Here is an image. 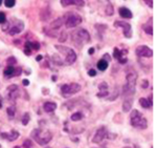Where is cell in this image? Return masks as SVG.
<instances>
[{
	"mask_svg": "<svg viewBox=\"0 0 157 148\" xmlns=\"http://www.w3.org/2000/svg\"><path fill=\"white\" fill-rule=\"evenodd\" d=\"M33 139H35L39 145H46L52 139V134L48 130H41V129H34L30 134Z\"/></svg>",
	"mask_w": 157,
	"mask_h": 148,
	"instance_id": "1",
	"label": "cell"
},
{
	"mask_svg": "<svg viewBox=\"0 0 157 148\" xmlns=\"http://www.w3.org/2000/svg\"><path fill=\"white\" fill-rule=\"evenodd\" d=\"M130 122L131 125L135 128H139V129H146L148 127V122L147 120L144 118L143 114L139 113L136 109H133V111L131 113V117H130Z\"/></svg>",
	"mask_w": 157,
	"mask_h": 148,
	"instance_id": "2",
	"label": "cell"
},
{
	"mask_svg": "<svg viewBox=\"0 0 157 148\" xmlns=\"http://www.w3.org/2000/svg\"><path fill=\"white\" fill-rule=\"evenodd\" d=\"M56 48L59 50L61 53L65 55V63L68 65H71L77 60V54L72 48L66 47V46H61V45H56Z\"/></svg>",
	"mask_w": 157,
	"mask_h": 148,
	"instance_id": "3",
	"label": "cell"
},
{
	"mask_svg": "<svg viewBox=\"0 0 157 148\" xmlns=\"http://www.w3.org/2000/svg\"><path fill=\"white\" fill-rule=\"evenodd\" d=\"M72 41L73 43H88L90 41V35L84 29H80L78 30L75 33H72Z\"/></svg>",
	"mask_w": 157,
	"mask_h": 148,
	"instance_id": "4",
	"label": "cell"
},
{
	"mask_svg": "<svg viewBox=\"0 0 157 148\" xmlns=\"http://www.w3.org/2000/svg\"><path fill=\"white\" fill-rule=\"evenodd\" d=\"M82 22V17L77 14H69L67 16H64V25L67 29L78 26Z\"/></svg>",
	"mask_w": 157,
	"mask_h": 148,
	"instance_id": "5",
	"label": "cell"
},
{
	"mask_svg": "<svg viewBox=\"0 0 157 148\" xmlns=\"http://www.w3.org/2000/svg\"><path fill=\"white\" fill-rule=\"evenodd\" d=\"M81 90V86L78 83H70V84H65L61 87V91L62 95L64 97H69L72 96L75 94L78 93Z\"/></svg>",
	"mask_w": 157,
	"mask_h": 148,
	"instance_id": "6",
	"label": "cell"
},
{
	"mask_svg": "<svg viewBox=\"0 0 157 148\" xmlns=\"http://www.w3.org/2000/svg\"><path fill=\"white\" fill-rule=\"evenodd\" d=\"M136 55L138 57H146V58H151L153 56V52L150 47L146 46V45H140L136 48Z\"/></svg>",
	"mask_w": 157,
	"mask_h": 148,
	"instance_id": "7",
	"label": "cell"
},
{
	"mask_svg": "<svg viewBox=\"0 0 157 148\" xmlns=\"http://www.w3.org/2000/svg\"><path fill=\"white\" fill-rule=\"evenodd\" d=\"M114 25L117 27H121L124 32V35L127 38H131V25L125 21H115Z\"/></svg>",
	"mask_w": 157,
	"mask_h": 148,
	"instance_id": "8",
	"label": "cell"
},
{
	"mask_svg": "<svg viewBox=\"0 0 157 148\" xmlns=\"http://www.w3.org/2000/svg\"><path fill=\"white\" fill-rule=\"evenodd\" d=\"M107 128H106L105 126L101 127L100 129H98L97 132H95L94 134V138L92 139V142L93 143H100L102 142L104 139L106 138V134H107Z\"/></svg>",
	"mask_w": 157,
	"mask_h": 148,
	"instance_id": "9",
	"label": "cell"
},
{
	"mask_svg": "<svg viewBox=\"0 0 157 148\" xmlns=\"http://www.w3.org/2000/svg\"><path fill=\"white\" fill-rule=\"evenodd\" d=\"M7 91H9V99L11 101H15L16 99L19 98V90H18V86L17 85H11L7 87Z\"/></svg>",
	"mask_w": 157,
	"mask_h": 148,
	"instance_id": "10",
	"label": "cell"
},
{
	"mask_svg": "<svg viewBox=\"0 0 157 148\" xmlns=\"http://www.w3.org/2000/svg\"><path fill=\"white\" fill-rule=\"evenodd\" d=\"M24 29V23L20 20H16V23H15L14 26L12 29H10L9 30V34L11 36H14V35H17L19 34L20 32H22V30Z\"/></svg>",
	"mask_w": 157,
	"mask_h": 148,
	"instance_id": "11",
	"label": "cell"
},
{
	"mask_svg": "<svg viewBox=\"0 0 157 148\" xmlns=\"http://www.w3.org/2000/svg\"><path fill=\"white\" fill-rule=\"evenodd\" d=\"M126 79H127V85L135 87L136 80H137V74H136L135 71H130V73H128Z\"/></svg>",
	"mask_w": 157,
	"mask_h": 148,
	"instance_id": "12",
	"label": "cell"
},
{
	"mask_svg": "<svg viewBox=\"0 0 157 148\" xmlns=\"http://www.w3.org/2000/svg\"><path fill=\"white\" fill-rule=\"evenodd\" d=\"M61 4L62 6H72L75 4L78 6H83L85 4L84 0H61Z\"/></svg>",
	"mask_w": 157,
	"mask_h": 148,
	"instance_id": "13",
	"label": "cell"
},
{
	"mask_svg": "<svg viewBox=\"0 0 157 148\" xmlns=\"http://www.w3.org/2000/svg\"><path fill=\"white\" fill-rule=\"evenodd\" d=\"M62 25H64V18L61 17V18H58V19H56L55 21H52V23H50L49 29L58 30V29H60Z\"/></svg>",
	"mask_w": 157,
	"mask_h": 148,
	"instance_id": "14",
	"label": "cell"
},
{
	"mask_svg": "<svg viewBox=\"0 0 157 148\" xmlns=\"http://www.w3.org/2000/svg\"><path fill=\"white\" fill-rule=\"evenodd\" d=\"M118 13H120L121 17L126 18V19H131L132 18V12L129 9H127V7H121Z\"/></svg>",
	"mask_w": 157,
	"mask_h": 148,
	"instance_id": "15",
	"label": "cell"
},
{
	"mask_svg": "<svg viewBox=\"0 0 157 148\" xmlns=\"http://www.w3.org/2000/svg\"><path fill=\"white\" fill-rule=\"evenodd\" d=\"M43 109L46 113H54L56 109H57V104L54 103V102H46L43 105Z\"/></svg>",
	"mask_w": 157,
	"mask_h": 148,
	"instance_id": "16",
	"label": "cell"
},
{
	"mask_svg": "<svg viewBox=\"0 0 157 148\" xmlns=\"http://www.w3.org/2000/svg\"><path fill=\"white\" fill-rule=\"evenodd\" d=\"M128 52L127 50H120L118 48H114V52H113V57L115 58V59H121V58H123L124 57V55H127Z\"/></svg>",
	"mask_w": 157,
	"mask_h": 148,
	"instance_id": "17",
	"label": "cell"
},
{
	"mask_svg": "<svg viewBox=\"0 0 157 148\" xmlns=\"http://www.w3.org/2000/svg\"><path fill=\"white\" fill-rule=\"evenodd\" d=\"M14 70H15V67L13 65H9L3 71V74H4V76H6V78H12V77H14Z\"/></svg>",
	"mask_w": 157,
	"mask_h": 148,
	"instance_id": "18",
	"label": "cell"
},
{
	"mask_svg": "<svg viewBox=\"0 0 157 148\" xmlns=\"http://www.w3.org/2000/svg\"><path fill=\"white\" fill-rule=\"evenodd\" d=\"M131 109H132V101H131L130 99L124 101V103H123V110L125 111V113H128V111H130Z\"/></svg>",
	"mask_w": 157,
	"mask_h": 148,
	"instance_id": "19",
	"label": "cell"
},
{
	"mask_svg": "<svg viewBox=\"0 0 157 148\" xmlns=\"http://www.w3.org/2000/svg\"><path fill=\"white\" fill-rule=\"evenodd\" d=\"M25 47L29 48L30 50H38L40 48V44L38 42H26L25 43Z\"/></svg>",
	"mask_w": 157,
	"mask_h": 148,
	"instance_id": "20",
	"label": "cell"
},
{
	"mask_svg": "<svg viewBox=\"0 0 157 148\" xmlns=\"http://www.w3.org/2000/svg\"><path fill=\"white\" fill-rule=\"evenodd\" d=\"M19 138V132L16 131V130H12L10 134H7V138L6 139L9 140V141H16L17 139Z\"/></svg>",
	"mask_w": 157,
	"mask_h": 148,
	"instance_id": "21",
	"label": "cell"
},
{
	"mask_svg": "<svg viewBox=\"0 0 157 148\" xmlns=\"http://www.w3.org/2000/svg\"><path fill=\"white\" fill-rule=\"evenodd\" d=\"M97 66H98V68L100 70L104 71V70H107V67H108V62H107V61H105L104 59H102V60H100V61L98 62Z\"/></svg>",
	"mask_w": 157,
	"mask_h": 148,
	"instance_id": "22",
	"label": "cell"
},
{
	"mask_svg": "<svg viewBox=\"0 0 157 148\" xmlns=\"http://www.w3.org/2000/svg\"><path fill=\"white\" fill-rule=\"evenodd\" d=\"M49 16H50V11H48V10H43L41 14H40V18H41V20H43V21H46Z\"/></svg>",
	"mask_w": 157,
	"mask_h": 148,
	"instance_id": "23",
	"label": "cell"
},
{
	"mask_svg": "<svg viewBox=\"0 0 157 148\" xmlns=\"http://www.w3.org/2000/svg\"><path fill=\"white\" fill-rule=\"evenodd\" d=\"M82 118H83V114H82V113H80V111H78V113H75L71 116V120H72V121H75V122L81 121Z\"/></svg>",
	"mask_w": 157,
	"mask_h": 148,
	"instance_id": "24",
	"label": "cell"
},
{
	"mask_svg": "<svg viewBox=\"0 0 157 148\" xmlns=\"http://www.w3.org/2000/svg\"><path fill=\"white\" fill-rule=\"evenodd\" d=\"M139 104H140V105L143 106L144 108H149V107H151L150 104H149L148 100L145 99V98H140V99H139Z\"/></svg>",
	"mask_w": 157,
	"mask_h": 148,
	"instance_id": "25",
	"label": "cell"
},
{
	"mask_svg": "<svg viewBox=\"0 0 157 148\" xmlns=\"http://www.w3.org/2000/svg\"><path fill=\"white\" fill-rule=\"evenodd\" d=\"M113 7H112V6H111V3L110 2H108V6H107V7H106V14L108 15V16H111V15L113 14Z\"/></svg>",
	"mask_w": 157,
	"mask_h": 148,
	"instance_id": "26",
	"label": "cell"
},
{
	"mask_svg": "<svg viewBox=\"0 0 157 148\" xmlns=\"http://www.w3.org/2000/svg\"><path fill=\"white\" fill-rule=\"evenodd\" d=\"M4 4L6 7H13L16 4V0H4Z\"/></svg>",
	"mask_w": 157,
	"mask_h": 148,
	"instance_id": "27",
	"label": "cell"
},
{
	"mask_svg": "<svg viewBox=\"0 0 157 148\" xmlns=\"http://www.w3.org/2000/svg\"><path fill=\"white\" fill-rule=\"evenodd\" d=\"M6 111H7V114H9V116L11 117V118H13V117H14V114H15V113H16V108H15L14 106L9 107Z\"/></svg>",
	"mask_w": 157,
	"mask_h": 148,
	"instance_id": "28",
	"label": "cell"
},
{
	"mask_svg": "<svg viewBox=\"0 0 157 148\" xmlns=\"http://www.w3.org/2000/svg\"><path fill=\"white\" fill-rule=\"evenodd\" d=\"M29 114L26 113L23 116V119H22V124L27 125V124H29Z\"/></svg>",
	"mask_w": 157,
	"mask_h": 148,
	"instance_id": "29",
	"label": "cell"
},
{
	"mask_svg": "<svg viewBox=\"0 0 157 148\" xmlns=\"http://www.w3.org/2000/svg\"><path fill=\"white\" fill-rule=\"evenodd\" d=\"M144 29H145L146 33H147L148 35H153V30H152V26H151V25L146 24L145 26H144Z\"/></svg>",
	"mask_w": 157,
	"mask_h": 148,
	"instance_id": "30",
	"label": "cell"
},
{
	"mask_svg": "<svg viewBox=\"0 0 157 148\" xmlns=\"http://www.w3.org/2000/svg\"><path fill=\"white\" fill-rule=\"evenodd\" d=\"M66 39H67V33H66V32H62V33L60 34L59 41H60V42H64Z\"/></svg>",
	"mask_w": 157,
	"mask_h": 148,
	"instance_id": "31",
	"label": "cell"
},
{
	"mask_svg": "<svg viewBox=\"0 0 157 148\" xmlns=\"http://www.w3.org/2000/svg\"><path fill=\"white\" fill-rule=\"evenodd\" d=\"M22 73V68L20 67V66H18V67H15L14 70V77H18V76L21 75Z\"/></svg>",
	"mask_w": 157,
	"mask_h": 148,
	"instance_id": "32",
	"label": "cell"
},
{
	"mask_svg": "<svg viewBox=\"0 0 157 148\" xmlns=\"http://www.w3.org/2000/svg\"><path fill=\"white\" fill-rule=\"evenodd\" d=\"M32 145H33V143L30 140H25L22 146H23V148H32Z\"/></svg>",
	"mask_w": 157,
	"mask_h": 148,
	"instance_id": "33",
	"label": "cell"
},
{
	"mask_svg": "<svg viewBox=\"0 0 157 148\" xmlns=\"http://www.w3.org/2000/svg\"><path fill=\"white\" fill-rule=\"evenodd\" d=\"M16 62H17V60H16V58H15V57H10L9 59L6 60V63H7L9 65L16 64Z\"/></svg>",
	"mask_w": 157,
	"mask_h": 148,
	"instance_id": "34",
	"label": "cell"
},
{
	"mask_svg": "<svg viewBox=\"0 0 157 148\" xmlns=\"http://www.w3.org/2000/svg\"><path fill=\"white\" fill-rule=\"evenodd\" d=\"M108 96H109L108 90H102L97 95V97H98V98H104V97H108Z\"/></svg>",
	"mask_w": 157,
	"mask_h": 148,
	"instance_id": "35",
	"label": "cell"
},
{
	"mask_svg": "<svg viewBox=\"0 0 157 148\" xmlns=\"http://www.w3.org/2000/svg\"><path fill=\"white\" fill-rule=\"evenodd\" d=\"M98 88H100V90H107V89H108V84L106 82L101 83L100 85H98Z\"/></svg>",
	"mask_w": 157,
	"mask_h": 148,
	"instance_id": "36",
	"label": "cell"
},
{
	"mask_svg": "<svg viewBox=\"0 0 157 148\" xmlns=\"http://www.w3.org/2000/svg\"><path fill=\"white\" fill-rule=\"evenodd\" d=\"M54 59H52V61L55 62V64H59V65H62L63 64V62L60 60V57H57V56H54Z\"/></svg>",
	"mask_w": 157,
	"mask_h": 148,
	"instance_id": "37",
	"label": "cell"
},
{
	"mask_svg": "<svg viewBox=\"0 0 157 148\" xmlns=\"http://www.w3.org/2000/svg\"><path fill=\"white\" fill-rule=\"evenodd\" d=\"M6 21V14L2 12H0V23H4Z\"/></svg>",
	"mask_w": 157,
	"mask_h": 148,
	"instance_id": "38",
	"label": "cell"
},
{
	"mask_svg": "<svg viewBox=\"0 0 157 148\" xmlns=\"http://www.w3.org/2000/svg\"><path fill=\"white\" fill-rule=\"evenodd\" d=\"M3 25H2V30H4V32H6L7 30H9V27H10V23L9 22H4V23H2Z\"/></svg>",
	"mask_w": 157,
	"mask_h": 148,
	"instance_id": "39",
	"label": "cell"
},
{
	"mask_svg": "<svg viewBox=\"0 0 157 148\" xmlns=\"http://www.w3.org/2000/svg\"><path fill=\"white\" fill-rule=\"evenodd\" d=\"M116 137H117V136L114 134H108V132H107V134H106V138H108V139H111V140L115 139Z\"/></svg>",
	"mask_w": 157,
	"mask_h": 148,
	"instance_id": "40",
	"label": "cell"
},
{
	"mask_svg": "<svg viewBox=\"0 0 157 148\" xmlns=\"http://www.w3.org/2000/svg\"><path fill=\"white\" fill-rule=\"evenodd\" d=\"M88 75H89L90 77H94V76L97 75V71H95L94 70H88Z\"/></svg>",
	"mask_w": 157,
	"mask_h": 148,
	"instance_id": "41",
	"label": "cell"
},
{
	"mask_svg": "<svg viewBox=\"0 0 157 148\" xmlns=\"http://www.w3.org/2000/svg\"><path fill=\"white\" fill-rule=\"evenodd\" d=\"M143 88H148V86H149V81L148 80H144L143 81Z\"/></svg>",
	"mask_w": 157,
	"mask_h": 148,
	"instance_id": "42",
	"label": "cell"
},
{
	"mask_svg": "<svg viewBox=\"0 0 157 148\" xmlns=\"http://www.w3.org/2000/svg\"><path fill=\"white\" fill-rule=\"evenodd\" d=\"M144 1H145L146 3L151 7V9L153 7V1H152V0H144Z\"/></svg>",
	"mask_w": 157,
	"mask_h": 148,
	"instance_id": "43",
	"label": "cell"
},
{
	"mask_svg": "<svg viewBox=\"0 0 157 148\" xmlns=\"http://www.w3.org/2000/svg\"><path fill=\"white\" fill-rule=\"evenodd\" d=\"M118 62H120V63H121V64H124V63H126V62H127V58H121V59H118Z\"/></svg>",
	"mask_w": 157,
	"mask_h": 148,
	"instance_id": "44",
	"label": "cell"
},
{
	"mask_svg": "<svg viewBox=\"0 0 157 148\" xmlns=\"http://www.w3.org/2000/svg\"><path fill=\"white\" fill-rule=\"evenodd\" d=\"M104 60L107 61V62H109V61L111 60V59H110V56H109L108 54H105V55H104Z\"/></svg>",
	"mask_w": 157,
	"mask_h": 148,
	"instance_id": "45",
	"label": "cell"
},
{
	"mask_svg": "<svg viewBox=\"0 0 157 148\" xmlns=\"http://www.w3.org/2000/svg\"><path fill=\"white\" fill-rule=\"evenodd\" d=\"M22 84H23L24 86H29V81L27 80V79H24V80L22 81Z\"/></svg>",
	"mask_w": 157,
	"mask_h": 148,
	"instance_id": "46",
	"label": "cell"
},
{
	"mask_svg": "<svg viewBox=\"0 0 157 148\" xmlns=\"http://www.w3.org/2000/svg\"><path fill=\"white\" fill-rule=\"evenodd\" d=\"M94 53V48H89V50H88V54H89V55H92V54Z\"/></svg>",
	"mask_w": 157,
	"mask_h": 148,
	"instance_id": "47",
	"label": "cell"
},
{
	"mask_svg": "<svg viewBox=\"0 0 157 148\" xmlns=\"http://www.w3.org/2000/svg\"><path fill=\"white\" fill-rule=\"evenodd\" d=\"M147 100H148V102H149V104H150V106L152 107V96H150L149 97L148 99H147Z\"/></svg>",
	"mask_w": 157,
	"mask_h": 148,
	"instance_id": "48",
	"label": "cell"
},
{
	"mask_svg": "<svg viewBox=\"0 0 157 148\" xmlns=\"http://www.w3.org/2000/svg\"><path fill=\"white\" fill-rule=\"evenodd\" d=\"M42 58H43V57H42V56H38V57L36 58V60L38 61V62H40V61H41V60H42Z\"/></svg>",
	"mask_w": 157,
	"mask_h": 148,
	"instance_id": "49",
	"label": "cell"
},
{
	"mask_svg": "<svg viewBox=\"0 0 157 148\" xmlns=\"http://www.w3.org/2000/svg\"><path fill=\"white\" fill-rule=\"evenodd\" d=\"M2 107V97L0 96V108Z\"/></svg>",
	"mask_w": 157,
	"mask_h": 148,
	"instance_id": "50",
	"label": "cell"
},
{
	"mask_svg": "<svg viewBox=\"0 0 157 148\" xmlns=\"http://www.w3.org/2000/svg\"><path fill=\"white\" fill-rule=\"evenodd\" d=\"M1 3H2V0H0V6H1Z\"/></svg>",
	"mask_w": 157,
	"mask_h": 148,
	"instance_id": "51",
	"label": "cell"
},
{
	"mask_svg": "<svg viewBox=\"0 0 157 148\" xmlns=\"http://www.w3.org/2000/svg\"><path fill=\"white\" fill-rule=\"evenodd\" d=\"M14 148H20V147H18V146H16V147H14Z\"/></svg>",
	"mask_w": 157,
	"mask_h": 148,
	"instance_id": "52",
	"label": "cell"
}]
</instances>
